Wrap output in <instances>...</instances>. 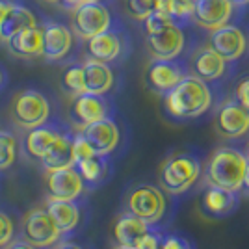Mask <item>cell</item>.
<instances>
[{
	"label": "cell",
	"instance_id": "obj_1",
	"mask_svg": "<svg viewBox=\"0 0 249 249\" xmlns=\"http://www.w3.org/2000/svg\"><path fill=\"white\" fill-rule=\"evenodd\" d=\"M212 104V91L205 80L186 74L178 84L164 93L166 112L173 119H196Z\"/></svg>",
	"mask_w": 249,
	"mask_h": 249
},
{
	"label": "cell",
	"instance_id": "obj_2",
	"mask_svg": "<svg viewBox=\"0 0 249 249\" xmlns=\"http://www.w3.org/2000/svg\"><path fill=\"white\" fill-rule=\"evenodd\" d=\"M246 167L248 158L242 151L234 147H219L210 155L205 166V182L208 186L238 192L242 188Z\"/></svg>",
	"mask_w": 249,
	"mask_h": 249
},
{
	"label": "cell",
	"instance_id": "obj_3",
	"mask_svg": "<svg viewBox=\"0 0 249 249\" xmlns=\"http://www.w3.org/2000/svg\"><path fill=\"white\" fill-rule=\"evenodd\" d=\"M201 171H203V167H201L197 156L186 153V151H180V153L167 156L162 162V166L158 169V180H160V186L164 188L167 194L178 196L196 184Z\"/></svg>",
	"mask_w": 249,
	"mask_h": 249
},
{
	"label": "cell",
	"instance_id": "obj_4",
	"mask_svg": "<svg viewBox=\"0 0 249 249\" xmlns=\"http://www.w3.org/2000/svg\"><path fill=\"white\" fill-rule=\"evenodd\" d=\"M51 117V103L47 95L39 89L26 88L13 97L11 103V121L24 130L39 126Z\"/></svg>",
	"mask_w": 249,
	"mask_h": 249
},
{
	"label": "cell",
	"instance_id": "obj_5",
	"mask_svg": "<svg viewBox=\"0 0 249 249\" xmlns=\"http://www.w3.org/2000/svg\"><path fill=\"white\" fill-rule=\"evenodd\" d=\"M22 242L30 244L36 249H49L58 244L62 238L56 223L49 216L47 208H36L28 212L22 219L21 232H19Z\"/></svg>",
	"mask_w": 249,
	"mask_h": 249
},
{
	"label": "cell",
	"instance_id": "obj_6",
	"mask_svg": "<svg viewBox=\"0 0 249 249\" xmlns=\"http://www.w3.org/2000/svg\"><path fill=\"white\" fill-rule=\"evenodd\" d=\"M110 26H114V19H112L108 6L103 2H84L73 10L71 30L80 39L88 41L89 37L108 30Z\"/></svg>",
	"mask_w": 249,
	"mask_h": 249
},
{
	"label": "cell",
	"instance_id": "obj_7",
	"mask_svg": "<svg viewBox=\"0 0 249 249\" xmlns=\"http://www.w3.org/2000/svg\"><path fill=\"white\" fill-rule=\"evenodd\" d=\"M126 210L149 225H155L166 212V197L153 184H142L126 196Z\"/></svg>",
	"mask_w": 249,
	"mask_h": 249
},
{
	"label": "cell",
	"instance_id": "obj_8",
	"mask_svg": "<svg viewBox=\"0 0 249 249\" xmlns=\"http://www.w3.org/2000/svg\"><path fill=\"white\" fill-rule=\"evenodd\" d=\"M43 180H45V196L49 201H76L86 190L74 166L62 169H45Z\"/></svg>",
	"mask_w": 249,
	"mask_h": 249
},
{
	"label": "cell",
	"instance_id": "obj_9",
	"mask_svg": "<svg viewBox=\"0 0 249 249\" xmlns=\"http://www.w3.org/2000/svg\"><path fill=\"white\" fill-rule=\"evenodd\" d=\"M108 117H114V104L106 99V95H76L69 108V119L76 128H82L86 124Z\"/></svg>",
	"mask_w": 249,
	"mask_h": 249
},
{
	"label": "cell",
	"instance_id": "obj_10",
	"mask_svg": "<svg viewBox=\"0 0 249 249\" xmlns=\"http://www.w3.org/2000/svg\"><path fill=\"white\" fill-rule=\"evenodd\" d=\"M214 126L221 138H229V140L242 138L249 132V110H246L234 99L225 101L216 112Z\"/></svg>",
	"mask_w": 249,
	"mask_h": 249
},
{
	"label": "cell",
	"instance_id": "obj_11",
	"mask_svg": "<svg viewBox=\"0 0 249 249\" xmlns=\"http://www.w3.org/2000/svg\"><path fill=\"white\" fill-rule=\"evenodd\" d=\"M69 130L67 124H63L60 119L56 117H49L45 123H41L39 126H34L30 128L24 140H22V145L26 155L36 158V160H41L43 156L47 155V151L52 147V143L60 138V136Z\"/></svg>",
	"mask_w": 249,
	"mask_h": 249
},
{
	"label": "cell",
	"instance_id": "obj_12",
	"mask_svg": "<svg viewBox=\"0 0 249 249\" xmlns=\"http://www.w3.org/2000/svg\"><path fill=\"white\" fill-rule=\"evenodd\" d=\"M208 47L218 52L225 62H236L248 51V37L244 30H240L234 24H225L218 30H212Z\"/></svg>",
	"mask_w": 249,
	"mask_h": 249
},
{
	"label": "cell",
	"instance_id": "obj_13",
	"mask_svg": "<svg viewBox=\"0 0 249 249\" xmlns=\"http://www.w3.org/2000/svg\"><path fill=\"white\" fill-rule=\"evenodd\" d=\"M186 76V69L180 62L175 60H158L153 58L145 71V82L149 89L156 93H166L175 84H178Z\"/></svg>",
	"mask_w": 249,
	"mask_h": 249
},
{
	"label": "cell",
	"instance_id": "obj_14",
	"mask_svg": "<svg viewBox=\"0 0 249 249\" xmlns=\"http://www.w3.org/2000/svg\"><path fill=\"white\" fill-rule=\"evenodd\" d=\"M234 4L231 0H194L192 19L205 30H218L232 19Z\"/></svg>",
	"mask_w": 249,
	"mask_h": 249
},
{
	"label": "cell",
	"instance_id": "obj_15",
	"mask_svg": "<svg viewBox=\"0 0 249 249\" xmlns=\"http://www.w3.org/2000/svg\"><path fill=\"white\" fill-rule=\"evenodd\" d=\"M73 49V30L63 22L47 21L43 24V56L47 62H60Z\"/></svg>",
	"mask_w": 249,
	"mask_h": 249
},
{
	"label": "cell",
	"instance_id": "obj_16",
	"mask_svg": "<svg viewBox=\"0 0 249 249\" xmlns=\"http://www.w3.org/2000/svg\"><path fill=\"white\" fill-rule=\"evenodd\" d=\"M147 49L153 58L158 60H175L184 51V32L182 26L169 22L164 30L147 36Z\"/></svg>",
	"mask_w": 249,
	"mask_h": 249
},
{
	"label": "cell",
	"instance_id": "obj_17",
	"mask_svg": "<svg viewBox=\"0 0 249 249\" xmlns=\"http://www.w3.org/2000/svg\"><path fill=\"white\" fill-rule=\"evenodd\" d=\"M86 51H88V56L91 60H97V62L103 63L115 62V60H119L123 56V34L117 28H114V26H110L108 30L89 37L88 43H86Z\"/></svg>",
	"mask_w": 249,
	"mask_h": 249
},
{
	"label": "cell",
	"instance_id": "obj_18",
	"mask_svg": "<svg viewBox=\"0 0 249 249\" xmlns=\"http://www.w3.org/2000/svg\"><path fill=\"white\" fill-rule=\"evenodd\" d=\"M95 155H110L119 143V126L112 117L95 121L80 128Z\"/></svg>",
	"mask_w": 249,
	"mask_h": 249
},
{
	"label": "cell",
	"instance_id": "obj_19",
	"mask_svg": "<svg viewBox=\"0 0 249 249\" xmlns=\"http://www.w3.org/2000/svg\"><path fill=\"white\" fill-rule=\"evenodd\" d=\"M227 65L229 62H225L218 52H214L210 47L199 49L190 60L192 74L205 82H214V80L223 78L227 73Z\"/></svg>",
	"mask_w": 249,
	"mask_h": 249
},
{
	"label": "cell",
	"instance_id": "obj_20",
	"mask_svg": "<svg viewBox=\"0 0 249 249\" xmlns=\"http://www.w3.org/2000/svg\"><path fill=\"white\" fill-rule=\"evenodd\" d=\"M8 51L15 54L17 58L32 60V58H41L43 56V24H34L24 30L17 32L11 36L8 41Z\"/></svg>",
	"mask_w": 249,
	"mask_h": 249
},
{
	"label": "cell",
	"instance_id": "obj_21",
	"mask_svg": "<svg viewBox=\"0 0 249 249\" xmlns=\"http://www.w3.org/2000/svg\"><path fill=\"white\" fill-rule=\"evenodd\" d=\"M238 208L236 192H229L223 188L208 186L201 199V210L207 218H227Z\"/></svg>",
	"mask_w": 249,
	"mask_h": 249
},
{
	"label": "cell",
	"instance_id": "obj_22",
	"mask_svg": "<svg viewBox=\"0 0 249 249\" xmlns=\"http://www.w3.org/2000/svg\"><path fill=\"white\" fill-rule=\"evenodd\" d=\"M74 167H76L78 175L82 178L84 188L86 190H95V188H99L101 184L106 182V178L110 175V169H112V164H110L108 155H93L89 158L74 162Z\"/></svg>",
	"mask_w": 249,
	"mask_h": 249
},
{
	"label": "cell",
	"instance_id": "obj_23",
	"mask_svg": "<svg viewBox=\"0 0 249 249\" xmlns=\"http://www.w3.org/2000/svg\"><path fill=\"white\" fill-rule=\"evenodd\" d=\"M84 69V86L86 93L106 95L114 86V71L108 63L97 62V60H86L82 63Z\"/></svg>",
	"mask_w": 249,
	"mask_h": 249
},
{
	"label": "cell",
	"instance_id": "obj_24",
	"mask_svg": "<svg viewBox=\"0 0 249 249\" xmlns=\"http://www.w3.org/2000/svg\"><path fill=\"white\" fill-rule=\"evenodd\" d=\"M47 212L62 236L71 234L80 223V205L76 201H49Z\"/></svg>",
	"mask_w": 249,
	"mask_h": 249
},
{
	"label": "cell",
	"instance_id": "obj_25",
	"mask_svg": "<svg viewBox=\"0 0 249 249\" xmlns=\"http://www.w3.org/2000/svg\"><path fill=\"white\" fill-rule=\"evenodd\" d=\"M151 231V225L145 223L143 219L136 218L132 214H124L117 219L114 227V238L121 248H132L136 249L138 242L142 236Z\"/></svg>",
	"mask_w": 249,
	"mask_h": 249
},
{
	"label": "cell",
	"instance_id": "obj_26",
	"mask_svg": "<svg viewBox=\"0 0 249 249\" xmlns=\"http://www.w3.org/2000/svg\"><path fill=\"white\" fill-rule=\"evenodd\" d=\"M73 138L74 132L65 130L47 151V155L41 158V164L45 169H62V167L74 166L73 156Z\"/></svg>",
	"mask_w": 249,
	"mask_h": 249
},
{
	"label": "cell",
	"instance_id": "obj_27",
	"mask_svg": "<svg viewBox=\"0 0 249 249\" xmlns=\"http://www.w3.org/2000/svg\"><path fill=\"white\" fill-rule=\"evenodd\" d=\"M34 24H37L36 15L32 13L30 8H26L22 2L17 0L15 6L0 21V39L2 41H8L11 36H15L17 32L24 30L28 26H34Z\"/></svg>",
	"mask_w": 249,
	"mask_h": 249
},
{
	"label": "cell",
	"instance_id": "obj_28",
	"mask_svg": "<svg viewBox=\"0 0 249 249\" xmlns=\"http://www.w3.org/2000/svg\"><path fill=\"white\" fill-rule=\"evenodd\" d=\"M155 10L167 15L175 24L182 26L192 19L194 0H158Z\"/></svg>",
	"mask_w": 249,
	"mask_h": 249
},
{
	"label": "cell",
	"instance_id": "obj_29",
	"mask_svg": "<svg viewBox=\"0 0 249 249\" xmlns=\"http://www.w3.org/2000/svg\"><path fill=\"white\" fill-rule=\"evenodd\" d=\"M62 89L65 95H76L86 93V86H84V69L82 63H71L63 69L62 73Z\"/></svg>",
	"mask_w": 249,
	"mask_h": 249
},
{
	"label": "cell",
	"instance_id": "obj_30",
	"mask_svg": "<svg viewBox=\"0 0 249 249\" xmlns=\"http://www.w3.org/2000/svg\"><path fill=\"white\" fill-rule=\"evenodd\" d=\"M17 160V140L10 130L0 128V171L8 169Z\"/></svg>",
	"mask_w": 249,
	"mask_h": 249
},
{
	"label": "cell",
	"instance_id": "obj_31",
	"mask_svg": "<svg viewBox=\"0 0 249 249\" xmlns=\"http://www.w3.org/2000/svg\"><path fill=\"white\" fill-rule=\"evenodd\" d=\"M156 2L158 0H126V10L134 19L143 21L147 15L156 8Z\"/></svg>",
	"mask_w": 249,
	"mask_h": 249
},
{
	"label": "cell",
	"instance_id": "obj_32",
	"mask_svg": "<svg viewBox=\"0 0 249 249\" xmlns=\"http://www.w3.org/2000/svg\"><path fill=\"white\" fill-rule=\"evenodd\" d=\"M169 22H173V21H171L167 15L160 13L158 10H153L145 19H143V26H145L147 36H151V34H158L160 30H164Z\"/></svg>",
	"mask_w": 249,
	"mask_h": 249
},
{
	"label": "cell",
	"instance_id": "obj_33",
	"mask_svg": "<svg viewBox=\"0 0 249 249\" xmlns=\"http://www.w3.org/2000/svg\"><path fill=\"white\" fill-rule=\"evenodd\" d=\"M13 236H15V223H13L10 214L0 210V249L11 244Z\"/></svg>",
	"mask_w": 249,
	"mask_h": 249
},
{
	"label": "cell",
	"instance_id": "obj_34",
	"mask_svg": "<svg viewBox=\"0 0 249 249\" xmlns=\"http://www.w3.org/2000/svg\"><path fill=\"white\" fill-rule=\"evenodd\" d=\"M93 149L89 147V143L86 142V138L82 136V132L78 130V132H74V138H73V156H74V162H78V160H84V158H89V156H93Z\"/></svg>",
	"mask_w": 249,
	"mask_h": 249
},
{
	"label": "cell",
	"instance_id": "obj_35",
	"mask_svg": "<svg viewBox=\"0 0 249 249\" xmlns=\"http://www.w3.org/2000/svg\"><path fill=\"white\" fill-rule=\"evenodd\" d=\"M234 101H238L246 110H249V74L242 76L234 88Z\"/></svg>",
	"mask_w": 249,
	"mask_h": 249
},
{
	"label": "cell",
	"instance_id": "obj_36",
	"mask_svg": "<svg viewBox=\"0 0 249 249\" xmlns=\"http://www.w3.org/2000/svg\"><path fill=\"white\" fill-rule=\"evenodd\" d=\"M160 249H194V248H192V244L186 238H182L178 234H169V236H162Z\"/></svg>",
	"mask_w": 249,
	"mask_h": 249
},
{
	"label": "cell",
	"instance_id": "obj_37",
	"mask_svg": "<svg viewBox=\"0 0 249 249\" xmlns=\"http://www.w3.org/2000/svg\"><path fill=\"white\" fill-rule=\"evenodd\" d=\"M160 242H162V236L151 229L149 232H145L142 236V240L138 242L136 249H160Z\"/></svg>",
	"mask_w": 249,
	"mask_h": 249
},
{
	"label": "cell",
	"instance_id": "obj_38",
	"mask_svg": "<svg viewBox=\"0 0 249 249\" xmlns=\"http://www.w3.org/2000/svg\"><path fill=\"white\" fill-rule=\"evenodd\" d=\"M15 2H17V0H0V21H2L4 15L15 6Z\"/></svg>",
	"mask_w": 249,
	"mask_h": 249
},
{
	"label": "cell",
	"instance_id": "obj_39",
	"mask_svg": "<svg viewBox=\"0 0 249 249\" xmlns=\"http://www.w3.org/2000/svg\"><path fill=\"white\" fill-rule=\"evenodd\" d=\"M8 82H10V74H8V71H6V67L0 63V91L6 89Z\"/></svg>",
	"mask_w": 249,
	"mask_h": 249
},
{
	"label": "cell",
	"instance_id": "obj_40",
	"mask_svg": "<svg viewBox=\"0 0 249 249\" xmlns=\"http://www.w3.org/2000/svg\"><path fill=\"white\" fill-rule=\"evenodd\" d=\"M58 4H62V8L65 10H74L82 4V0H58Z\"/></svg>",
	"mask_w": 249,
	"mask_h": 249
},
{
	"label": "cell",
	"instance_id": "obj_41",
	"mask_svg": "<svg viewBox=\"0 0 249 249\" xmlns=\"http://www.w3.org/2000/svg\"><path fill=\"white\" fill-rule=\"evenodd\" d=\"M51 249H82V248H80L78 244H74V242H60L56 248L52 246Z\"/></svg>",
	"mask_w": 249,
	"mask_h": 249
},
{
	"label": "cell",
	"instance_id": "obj_42",
	"mask_svg": "<svg viewBox=\"0 0 249 249\" xmlns=\"http://www.w3.org/2000/svg\"><path fill=\"white\" fill-rule=\"evenodd\" d=\"M240 190H244V194L249 196V162L248 167H246V173H244V180H242V188Z\"/></svg>",
	"mask_w": 249,
	"mask_h": 249
},
{
	"label": "cell",
	"instance_id": "obj_43",
	"mask_svg": "<svg viewBox=\"0 0 249 249\" xmlns=\"http://www.w3.org/2000/svg\"><path fill=\"white\" fill-rule=\"evenodd\" d=\"M10 249H36V248H34V246H30V244H26V242H22V240H19V242L11 244Z\"/></svg>",
	"mask_w": 249,
	"mask_h": 249
},
{
	"label": "cell",
	"instance_id": "obj_44",
	"mask_svg": "<svg viewBox=\"0 0 249 249\" xmlns=\"http://www.w3.org/2000/svg\"><path fill=\"white\" fill-rule=\"evenodd\" d=\"M234 6H248L249 4V0H231Z\"/></svg>",
	"mask_w": 249,
	"mask_h": 249
},
{
	"label": "cell",
	"instance_id": "obj_45",
	"mask_svg": "<svg viewBox=\"0 0 249 249\" xmlns=\"http://www.w3.org/2000/svg\"><path fill=\"white\" fill-rule=\"evenodd\" d=\"M84 2H103V0H82V4Z\"/></svg>",
	"mask_w": 249,
	"mask_h": 249
},
{
	"label": "cell",
	"instance_id": "obj_46",
	"mask_svg": "<svg viewBox=\"0 0 249 249\" xmlns=\"http://www.w3.org/2000/svg\"><path fill=\"white\" fill-rule=\"evenodd\" d=\"M246 158H248V162H249V145H248V151H246Z\"/></svg>",
	"mask_w": 249,
	"mask_h": 249
},
{
	"label": "cell",
	"instance_id": "obj_47",
	"mask_svg": "<svg viewBox=\"0 0 249 249\" xmlns=\"http://www.w3.org/2000/svg\"><path fill=\"white\" fill-rule=\"evenodd\" d=\"M45 2H51V4H54V2H58V0H45Z\"/></svg>",
	"mask_w": 249,
	"mask_h": 249
},
{
	"label": "cell",
	"instance_id": "obj_48",
	"mask_svg": "<svg viewBox=\"0 0 249 249\" xmlns=\"http://www.w3.org/2000/svg\"><path fill=\"white\" fill-rule=\"evenodd\" d=\"M117 249H124V248H121V246H119V248H117Z\"/></svg>",
	"mask_w": 249,
	"mask_h": 249
},
{
	"label": "cell",
	"instance_id": "obj_49",
	"mask_svg": "<svg viewBox=\"0 0 249 249\" xmlns=\"http://www.w3.org/2000/svg\"><path fill=\"white\" fill-rule=\"evenodd\" d=\"M49 249H51V248H49Z\"/></svg>",
	"mask_w": 249,
	"mask_h": 249
}]
</instances>
